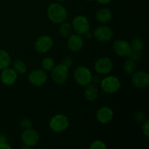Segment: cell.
<instances>
[{"label": "cell", "mask_w": 149, "mask_h": 149, "mask_svg": "<svg viewBox=\"0 0 149 149\" xmlns=\"http://www.w3.org/2000/svg\"><path fill=\"white\" fill-rule=\"evenodd\" d=\"M112 18V13L107 8H101L96 13V19L100 23H106L110 21Z\"/></svg>", "instance_id": "obj_17"}, {"label": "cell", "mask_w": 149, "mask_h": 149, "mask_svg": "<svg viewBox=\"0 0 149 149\" xmlns=\"http://www.w3.org/2000/svg\"><path fill=\"white\" fill-rule=\"evenodd\" d=\"M113 64L109 58L103 57L99 58L95 63V70L99 74H107L111 71Z\"/></svg>", "instance_id": "obj_11"}, {"label": "cell", "mask_w": 149, "mask_h": 149, "mask_svg": "<svg viewBox=\"0 0 149 149\" xmlns=\"http://www.w3.org/2000/svg\"><path fill=\"white\" fill-rule=\"evenodd\" d=\"M39 140V135L35 130L27 129L22 133L21 141L24 145L32 147L37 144Z\"/></svg>", "instance_id": "obj_10"}, {"label": "cell", "mask_w": 149, "mask_h": 149, "mask_svg": "<svg viewBox=\"0 0 149 149\" xmlns=\"http://www.w3.org/2000/svg\"><path fill=\"white\" fill-rule=\"evenodd\" d=\"M11 147L7 143H3L0 145V149H10Z\"/></svg>", "instance_id": "obj_32"}, {"label": "cell", "mask_w": 149, "mask_h": 149, "mask_svg": "<svg viewBox=\"0 0 149 149\" xmlns=\"http://www.w3.org/2000/svg\"><path fill=\"white\" fill-rule=\"evenodd\" d=\"M92 73L85 66H79L74 71V78L76 82L81 86H86L91 83Z\"/></svg>", "instance_id": "obj_2"}, {"label": "cell", "mask_w": 149, "mask_h": 149, "mask_svg": "<svg viewBox=\"0 0 149 149\" xmlns=\"http://www.w3.org/2000/svg\"><path fill=\"white\" fill-rule=\"evenodd\" d=\"M62 64H63L67 68H69L71 65V64H72V61H71V59L70 58H65L63 60Z\"/></svg>", "instance_id": "obj_29"}, {"label": "cell", "mask_w": 149, "mask_h": 149, "mask_svg": "<svg viewBox=\"0 0 149 149\" xmlns=\"http://www.w3.org/2000/svg\"><path fill=\"white\" fill-rule=\"evenodd\" d=\"M94 36L99 42H108L113 36L112 30L106 26H100L95 29Z\"/></svg>", "instance_id": "obj_13"}, {"label": "cell", "mask_w": 149, "mask_h": 149, "mask_svg": "<svg viewBox=\"0 0 149 149\" xmlns=\"http://www.w3.org/2000/svg\"><path fill=\"white\" fill-rule=\"evenodd\" d=\"M69 125L68 117L65 115L58 114L51 119L49 122V127L55 132H61L66 130Z\"/></svg>", "instance_id": "obj_3"}, {"label": "cell", "mask_w": 149, "mask_h": 149, "mask_svg": "<svg viewBox=\"0 0 149 149\" xmlns=\"http://www.w3.org/2000/svg\"><path fill=\"white\" fill-rule=\"evenodd\" d=\"M87 1H93V0H87Z\"/></svg>", "instance_id": "obj_35"}, {"label": "cell", "mask_w": 149, "mask_h": 149, "mask_svg": "<svg viewBox=\"0 0 149 149\" xmlns=\"http://www.w3.org/2000/svg\"><path fill=\"white\" fill-rule=\"evenodd\" d=\"M10 64H11V58L10 54L5 50L0 49V70L8 68Z\"/></svg>", "instance_id": "obj_19"}, {"label": "cell", "mask_w": 149, "mask_h": 149, "mask_svg": "<svg viewBox=\"0 0 149 149\" xmlns=\"http://www.w3.org/2000/svg\"><path fill=\"white\" fill-rule=\"evenodd\" d=\"M91 81H93V83H94L95 84H96V83H98L99 81H100V78H99L98 77H96V76H95V77H92V79H91Z\"/></svg>", "instance_id": "obj_31"}, {"label": "cell", "mask_w": 149, "mask_h": 149, "mask_svg": "<svg viewBox=\"0 0 149 149\" xmlns=\"http://www.w3.org/2000/svg\"><path fill=\"white\" fill-rule=\"evenodd\" d=\"M84 96L88 100H94L98 95V89L95 84H88L85 86Z\"/></svg>", "instance_id": "obj_18"}, {"label": "cell", "mask_w": 149, "mask_h": 149, "mask_svg": "<svg viewBox=\"0 0 149 149\" xmlns=\"http://www.w3.org/2000/svg\"><path fill=\"white\" fill-rule=\"evenodd\" d=\"M47 13L48 18L50 20V21L56 24L62 23L63 22L65 21L68 17V13L65 7L58 3L51 4L48 7Z\"/></svg>", "instance_id": "obj_1"}, {"label": "cell", "mask_w": 149, "mask_h": 149, "mask_svg": "<svg viewBox=\"0 0 149 149\" xmlns=\"http://www.w3.org/2000/svg\"><path fill=\"white\" fill-rule=\"evenodd\" d=\"M131 48L132 50L136 51V52H141L144 47L143 41L139 37H135L132 39L131 42Z\"/></svg>", "instance_id": "obj_23"}, {"label": "cell", "mask_w": 149, "mask_h": 149, "mask_svg": "<svg viewBox=\"0 0 149 149\" xmlns=\"http://www.w3.org/2000/svg\"><path fill=\"white\" fill-rule=\"evenodd\" d=\"M100 86L103 91L106 93H114L119 90L121 87L120 81L116 77L109 76L103 79L100 82Z\"/></svg>", "instance_id": "obj_5"}, {"label": "cell", "mask_w": 149, "mask_h": 149, "mask_svg": "<svg viewBox=\"0 0 149 149\" xmlns=\"http://www.w3.org/2000/svg\"><path fill=\"white\" fill-rule=\"evenodd\" d=\"M17 77V73L13 68H4L1 74V82L5 85H12L16 81Z\"/></svg>", "instance_id": "obj_14"}, {"label": "cell", "mask_w": 149, "mask_h": 149, "mask_svg": "<svg viewBox=\"0 0 149 149\" xmlns=\"http://www.w3.org/2000/svg\"><path fill=\"white\" fill-rule=\"evenodd\" d=\"M135 120L138 121V122H143L145 119V116L142 112H138L135 114Z\"/></svg>", "instance_id": "obj_28"}, {"label": "cell", "mask_w": 149, "mask_h": 149, "mask_svg": "<svg viewBox=\"0 0 149 149\" xmlns=\"http://www.w3.org/2000/svg\"><path fill=\"white\" fill-rule=\"evenodd\" d=\"M111 1V0H97V2L100 3V4H108V3L110 2Z\"/></svg>", "instance_id": "obj_33"}, {"label": "cell", "mask_w": 149, "mask_h": 149, "mask_svg": "<svg viewBox=\"0 0 149 149\" xmlns=\"http://www.w3.org/2000/svg\"><path fill=\"white\" fill-rule=\"evenodd\" d=\"M136 69V63L134 60L127 59L124 64V71L127 74H132Z\"/></svg>", "instance_id": "obj_22"}, {"label": "cell", "mask_w": 149, "mask_h": 149, "mask_svg": "<svg viewBox=\"0 0 149 149\" xmlns=\"http://www.w3.org/2000/svg\"><path fill=\"white\" fill-rule=\"evenodd\" d=\"M68 47L73 52H78L82 48L84 40L79 34L70 35L68 39Z\"/></svg>", "instance_id": "obj_16"}, {"label": "cell", "mask_w": 149, "mask_h": 149, "mask_svg": "<svg viewBox=\"0 0 149 149\" xmlns=\"http://www.w3.org/2000/svg\"><path fill=\"white\" fill-rule=\"evenodd\" d=\"M42 66L45 71H51L55 66V61L51 58H46L42 61Z\"/></svg>", "instance_id": "obj_24"}, {"label": "cell", "mask_w": 149, "mask_h": 149, "mask_svg": "<svg viewBox=\"0 0 149 149\" xmlns=\"http://www.w3.org/2000/svg\"><path fill=\"white\" fill-rule=\"evenodd\" d=\"M53 45V41L52 38L47 35L40 36L36 41L34 45L35 49L40 53H45L52 48Z\"/></svg>", "instance_id": "obj_9"}, {"label": "cell", "mask_w": 149, "mask_h": 149, "mask_svg": "<svg viewBox=\"0 0 149 149\" xmlns=\"http://www.w3.org/2000/svg\"><path fill=\"white\" fill-rule=\"evenodd\" d=\"M72 28L77 34L83 35L90 31V25L87 17L82 15H79L73 20Z\"/></svg>", "instance_id": "obj_6"}, {"label": "cell", "mask_w": 149, "mask_h": 149, "mask_svg": "<svg viewBox=\"0 0 149 149\" xmlns=\"http://www.w3.org/2000/svg\"><path fill=\"white\" fill-rule=\"evenodd\" d=\"M13 69L16 71V73L23 74L27 71V65L23 61L20 60H16L13 63Z\"/></svg>", "instance_id": "obj_21"}, {"label": "cell", "mask_w": 149, "mask_h": 149, "mask_svg": "<svg viewBox=\"0 0 149 149\" xmlns=\"http://www.w3.org/2000/svg\"><path fill=\"white\" fill-rule=\"evenodd\" d=\"M28 79H29V82L32 85L39 87V86L43 85L46 82L47 79V75L45 73V70L37 69L31 72Z\"/></svg>", "instance_id": "obj_8"}, {"label": "cell", "mask_w": 149, "mask_h": 149, "mask_svg": "<svg viewBox=\"0 0 149 149\" xmlns=\"http://www.w3.org/2000/svg\"><path fill=\"white\" fill-rule=\"evenodd\" d=\"M113 49L115 53L121 57L129 56L132 52L130 44L125 40H117L113 43Z\"/></svg>", "instance_id": "obj_12"}, {"label": "cell", "mask_w": 149, "mask_h": 149, "mask_svg": "<svg viewBox=\"0 0 149 149\" xmlns=\"http://www.w3.org/2000/svg\"><path fill=\"white\" fill-rule=\"evenodd\" d=\"M131 81L132 85L137 88L144 89L148 87L149 84V75L143 71L134 72L132 74Z\"/></svg>", "instance_id": "obj_7"}, {"label": "cell", "mask_w": 149, "mask_h": 149, "mask_svg": "<svg viewBox=\"0 0 149 149\" xmlns=\"http://www.w3.org/2000/svg\"><path fill=\"white\" fill-rule=\"evenodd\" d=\"M20 127L25 130L30 129L32 126L31 122L29 119H22L20 122Z\"/></svg>", "instance_id": "obj_26"}, {"label": "cell", "mask_w": 149, "mask_h": 149, "mask_svg": "<svg viewBox=\"0 0 149 149\" xmlns=\"http://www.w3.org/2000/svg\"><path fill=\"white\" fill-rule=\"evenodd\" d=\"M143 132L144 135H146V137L148 138L149 137V122L148 120H146L145 122L143 123L142 127Z\"/></svg>", "instance_id": "obj_27"}, {"label": "cell", "mask_w": 149, "mask_h": 149, "mask_svg": "<svg viewBox=\"0 0 149 149\" xmlns=\"http://www.w3.org/2000/svg\"><path fill=\"white\" fill-rule=\"evenodd\" d=\"M97 119L102 124H107L112 120L113 116V111L109 107H102L97 111Z\"/></svg>", "instance_id": "obj_15"}, {"label": "cell", "mask_w": 149, "mask_h": 149, "mask_svg": "<svg viewBox=\"0 0 149 149\" xmlns=\"http://www.w3.org/2000/svg\"><path fill=\"white\" fill-rule=\"evenodd\" d=\"M3 143H7V138L4 135L0 134V145Z\"/></svg>", "instance_id": "obj_30"}, {"label": "cell", "mask_w": 149, "mask_h": 149, "mask_svg": "<svg viewBox=\"0 0 149 149\" xmlns=\"http://www.w3.org/2000/svg\"><path fill=\"white\" fill-rule=\"evenodd\" d=\"M90 149H106V146L105 145L103 141H95L91 143L90 146Z\"/></svg>", "instance_id": "obj_25"}, {"label": "cell", "mask_w": 149, "mask_h": 149, "mask_svg": "<svg viewBox=\"0 0 149 149\" xmlns=\"http://www.w3.org/2000/svg\"><path fill=\"white\" fill-rule=\"evenodd\" d=\"M58 1H65V0H58Z\"/></svg>", "instance_id": "obj_34"}, {"label": "cell", "mask_w": 149, "mask_h": 149, "mask_svg": "<svg viewBox=\"0 0 149 149\" xmlns=\"http://www.w3.org/2000/svg\"><path fill=\"white\" fill-rule=\"evenodd\" d=\"M72 30V26H71L69 23H66V22L64 21L61 23V26H60L59 32L60 34H61L63 37H68L70 35H71Z\"/></svg>", "instance_id": "obj_20"}, {"label": "cell", "mask_w": 149, "mask_h": 149, "mask_svg": "<svg viewBox=\"0 0 149 149\" xmlns=\"http://www.w3.org/2000/svg\"><path fill=\"white\" fill-rule=\"evenodd\" d=\"M51 77L52 80L57 84H63L66 81L68 77V68L63 64H58L51 70Z\"/></svg>", "instance_id": "obj_4"}]
</instances>
